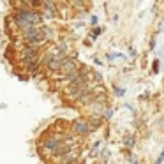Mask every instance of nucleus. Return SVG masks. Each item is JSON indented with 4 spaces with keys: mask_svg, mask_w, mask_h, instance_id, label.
<instances>
[{
    "mask_svg": "<svg viewBox=\"0 0 164 164\" xmlns=\"http://www.w3.org/2000/svg\"><path fill=\"white\" fill-rule=\"evenodd\" d=\"M12 21H14V27L18 30H25L28 27H34V25H41L42 21V16L39 12H35L34 9L30 7H21L14 12L12 16Z\"/></svg>",
    "mask_w": 164,
    "mask_h": 164,
    "instance_id": "nucleus-1",
    "label": "nucleus"
},
{
    "mask_svg": "<svg viewBox=\"0 0 164 164\" xmlns=\"http://www.w3.org/2000/svg\"><path fill=\"white\" fill-rule=\"evenodd\" d=\"M19 64L25 71H35L39 65V51L32 44H27L25 48L19 51Z\"/></svg>",
    "mask_w": 164,
    "mask_h": 164,
    "instance_id": "nucleus-2",
    "label": "nucleus"
},
{
    "mask_svg": "<svg viewBox=\"0 0 164 164\" xmlns=\"http://www.w3.org/2000/svg\"><path fill=\"white\" fill-rule=\"evenodd\" d=\"M46 35H48V30L41 25H34V27H28L25 30H21V41L25 44H39V42H44L46 41Z\"/></svg>",
    "mask_w": 164,
    "mask_h": 164,
    "instance_id": "nucleus-3",
    "label": "nucleus"
},
{
    "mask_svg": "<svg viewBox=\"0 0 164 164\" xmlns=\"http://www.w3.org/2000/svg\"><path fill=\"white\" fill-rule=\"evenodd\" d=\"M74 129H76V132H78V134H86V132H88V125H86L83 120L74 122Z\"/></svg>",
    "mask_w": 164,
    "mask_h": 164,
    "instance_id": "nucleus-4",
    "label": "nucleus"
}]
</instances>
